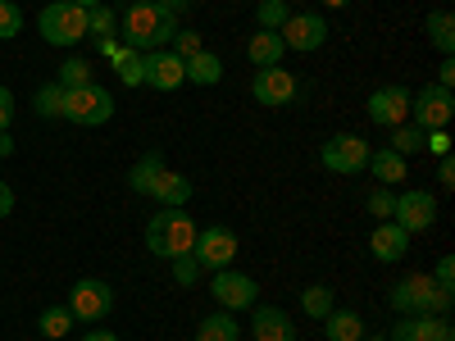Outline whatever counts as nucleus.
<instances>
[{
  "label": "nucleus",
  "instance_id": "26",
  "mask_svg": "<svg viewBox=\"0 0 455 341\" xmlns=\"http://www.w3.org/2000/svg\"><path fill=\"white\" fill-rule=\"evenodd\" d=\"M424 28H428V42H433L442 55L455 51V23H451V10H433Z\"/></svg>",
  "mask_w": 455,
  "mask_h": 341
},
{
  "label": "nucleus",
  "instance_id": "48",
  "mask_svg": "<svg viewBox=\"0 0 455 341\" xmlns=\"http://www.w3.org/2000/svg\"><path fill=\"white\" fill-rule=\"evenodd\" d=\"M10 150H14V141H10L5 132H0V155H10Z\"/></svg>",
  "mask_w": 455,
  "mask_h": 341
},
{
  "label": "nucleus",
  "instance_id": "43",
  "mask_svg": "<svg viewBox=\"0 0 455 341\" xmlns=\"http://www.w3.org/2000/svg\"><path fill=\"white\" fill-rule=\"evenodd\" d=\"M437 178H442V186H451V182H455V160H451V155H442V164H437Z\"/></svg>",
  "mask_w": 455,
  "mask_h": 341
},
{
  "label": "nucleus",
  "instance_id": "16",
  "mask_svg": "<svg viewBox=\"0 0 455 341\" xmlns=\"http://www.w3.org/2000/svg\"><path fill=\"white\" fill-rule=\"evenodd\" d=\"M392 341H455V328L437 314H410L392 328Z\"/></svg>",
  "mask_w": 455,
  "mask_h": 341
},
{
  "label": "nucleus",
  "instance_id": "19",
  "mask_svg": "<svg viewBox=\"0 0 455 341\" xmlns=\"http://www.w3.org/2000/svg\"><path fill=\"white\" fill-rule=\"evenodd\" d=\"M150 201H156L160 210H182L187 201H192V178L164 169V173L156 178V186H150Z\"/></svg>",
  "mask_w": 455,
  "mask_h": 341
},
{
  "label": "nucleus",
  "instance_id": "27",
  "mask_svg": "<svg viewBox=\"0 0 455 341\" xmlns=\"http://www.w3.org/2000/svg\"><path fill=\"white\" fill-rule=\"evenodd\" d=\"M114 68H119L124 87H146V55L141 51H124L119 59H114Z\"/></svg>",
  "mask_w": 455,
  "mask_h": 341
},
{
  "label": "nucleus",
  "instance_id": "21",
  "mask_svg": "<svg viewBox=\"0 0 455 341\" xmlns=\"http://www.w3.org/2000/svg\"><path fill=\"white\" fill-rule=\"evenodd\" d=\"M283 36L278 32H269V28H259L251 42H246V55H251V64H259V68H269V64H283Z\"/></svg>",
  "mask_w": 455,
  "mask_h": 341
},
{
  "label": "nucleus",
  "instance_id": "13",
  "mask_svg": "<svg viewBox=\"0 0 455 341\" xmlns=\"http://www.w3.org/2000/svg\"><path fill=\"white\" fill-rule=\"evenodd\" d=\"M251 96L259 105H291L296 100V78L283 68V64H269V68H255V83H251Z\"/></svg>",
  "mask_w": 455,
  "mask_h": 341
},
{
  "label": "nucleus",
  "instance_id": "50",
  "mask_svg": "<svg viewBox=\"0 0 455 341\" xmlns=\"http://www.w3.org/2000/svg\"><path fill=\"white\" fill-rule=\"evenodd\" d=\"M364 341H392V337H364Z\"/></svg>",
  "mask_w": 455,
  "mask_h": 341
},
{
  "label": "nucleus",
  "instance_id": "35",
  "mask_svg": "<svg viewBox=\"0 0 455 341\" xmlns=\"http://www.w3.org/2000/svg\"><path fill=\"white\" fill-rule=\"evenodd\" d=\"M23 32V10L14 0H0V42H10V36Z\"/></svg>",
  "mask_w": 455,
  "mask_h": 341
},
{
  "label": "nucleus",
  "instance_id": "31",
  "mask_svg": "<svg viewBox=\"0 0 455 341\" xmlns=\"http://www.w3.org/2000/svg\"><path fill=\"white\" fill-rule=\"evenodd\" d=\"M32 109L42 114V119H60V114H64V87H60V83L42 87V91L32 96Z\"/></svg>",
  "mask_w": 455,
  "mask_h": 341
},
{
  "label": "nucleus",
  "instance_id": "17",
  "mask_svg": "<svg viewBox=\"0 0 455 341\" xmlns=\"http://www.w3.org/2000/svg\"><path fill=\"white\" fill-rule=\"evenodd\" d=\"M251 332L255 341H296V323L274 305H251Z\"/></svg>",
  "mask_w": 455,
  "mask_h": 341
},
{
  "label": "nucleus",
  "instance_id": "34",
  "mask_svg": "<svg viewBox=\"0 0 455 341\" xmlns=\"http://www.w3.org/2000/svg\"><path fill=\"white\" fill-rule=\"evenodd\" d=\"M114 23H119V14H114L109 5H96V10H87V36H96V42H105V36L114 32Z\"/></svg>",
  "mask_w": 455,
  "mask_h": 341
},
{
  "label": "nucleus",
  "instance_id": "28",
  "mask_svg": "<svg viewBox=\"0 0 455 341\" xmlns=\"http://www.w3.org/2000/svg\"><path fill=\"white\" fill-rule=\"evenodd\" d=\"M424 141H428L424 128L401 123V128H392V146H387V150H396V155H414V150H424Z\"/></svg>",
  "mask_w": 455,
  "mask_h": 341
},
{
  "label": "nucleus",
  "instance_id": "9",
  "mask_svg": "<svg viewBox=\"0 0 455 341\" xmlns=\"http://www.w3.org/2000/svg\"><path fill=\"white\" fill-rule=\"evenodd\" d=\"M319 164L328 173H364L369 164V141L364 137H328L319 150Z\"/></svg>",
  "mask_w": 455,
  "mask_h": 341
},
{
  "label": "nucleus",
  "instance_id": "20",
  "mask_svg": "<svg viewBox=\"0 0 455 341\" xmlns=\"http://www.w3.org/2000/svg\"><path fill=\"white\" fill-rule=\"evenodd\" d=\"M373 178H378V186H396V182H405V155H396V150H369V164H364Z\"/></svg>",
  "mask_w": 455,
  "mask_h": 341
},
{
  "label": "nucleus",
  "instance_id": "15",
  "mask_svg": "<svg viewBox=\"0 0 455 341\" xmlns=\"http://www.w3.org/2000/svg\"><path fill=\"white\" fill-rule=\"evenodd\" d=\"M187 83V64L173 51H150L146 55V87L156 91H178Z\"/></svg>",
  "mask_w": 455,
  "mask_h": 341
},
{
  "label": "nucleus",
  "instance_id": "39",
  "mask_svg": "<svg viewBox=\"0 0 455 341\" xmlns=\"http://www.w3.org/2000/svg\"><path fill=\"white\" fill-rule=\"evenodd\" d=\"M433 282H437V287H455V259H451V255H442V259H437Z\"/></svg>",
  "mask_w": 455,
  "mask_h": 341
},
{
  "label": "nucleus",
  "instance_id": "30",
  "mask_svg": "<svg viewBox=\"0 0 455 341\" xmlns=\"http://www.w3.org/2000/svg\"><path fill=\"white\" fill-rule=\"evenodd\" d=\"M300 310H306L310 319H328L332 314V291L328 287H306V291H300Z\"/></svg>",
  "mask_w": 455,
  "mask_h": 341
},
{
  "label": "nucleus",
  "instance_id": "4",
  "mask_svg": "<svg viewBox=\"0 0 455 341\" xmlns=\"http://www.w3.org/2000/svg\"><path fill=\"white\" fill-rule=\"evenodd\" d=\"M60 119L78 123V128H100V123L114 119V96L105 87H96V83L73 87V91H64V114Z\"/></svg>",
  "mask_w": 455,
  "mask_h": 341
},
{
  "label": "nucleus",
  "instance_id": "1",
  "mask_svg": "<svg viewBox=\"0 0 455 341\" xmlns=\"http://www.w3.org/2000/svg\"><path fill=\"white\" fill-rule=\"evenodd\" d=\"M178 19L160 10L156 0H132V10L124 14V46L128 51H160L173 42Z\"/></svg>",
  "mask_w": 455,
  "mask_h": 341
},
{
  "label": "nucleus",
  "instance_id": "3",
  "mask_svg": "<svg viewBox=\"0 0 455 341\" xmlns=\"http://www.w3.org/2000/svg\"><path fill=\"white\" fill-rule=\"evenodd\" d=\"M36 28H42V42H51V46H78L87 36V10L73 5V0H51L36 14Z\"/></svg>",
  "mask_w": 455,
  "mask_h": 341
},
{
  "label": "nucleus",
  "instance_id": "44",
  "mask_svg": "<svg viewBox=\"0 0 455 341\" xmlns=\"http://www.w3.org/2000/svg\"><path fill=\"white\" fill-rule=\"evenodd\" d=\"M156 5H160V10H169V14L178 19L182 10H192V0H156Z\"/></svg>",
  "mask_w": 455,
  "mask_h": 341
},
{
  "label": "nucleus",
  "instance_id": "32",
  "mask_svg": "<svg viewBox=\"0 0 455 341\" xmlns=\"http://www.w3.org/2000/svg\"><path fill=\"white\" fill-rule=\"evenodd\" d=\"M55 83H60L64 91H73V87H87V83H92V64H87V59H64Z\"/></svg>",
  "mask_w": 455,
  "mask_h": 341
},
{
  "label": "nucleus",
  "instance_id": "22",
  "mask_svg": "<svg viewBox=\"0 0 455 341\" xmlns=\"http://www.w3.org/2000/svg\"><path fill=\"white\" fill-rule=\"evenodd\" d=\"M164 169H169V164H164L160 150H146V155L132 164V173H128V186H132L137 196H150V186H156V178H160Z\"/></svg>",
  "mask_w": 455,
  "mask_h": 341
},
{
  "label": "nucleus",
  "instance_id": "29",
  "mask_svg": "<svg viewBox=\"0 0 455 341\" xmlns=\"http://www.w3.org/2000/svg\"><path fill=\"white\" fill-rule=\"evenodd\" d=\"M36 328H42V337H51V341H60L68 328H73V314H68V305H51V310H42V319H36Z\"/></svg>",
  "mask_w": 455,
  "mask_h": 341
},
{
  "label": "nucleus",
  "instance_id": "24",
  "mask_svg": "<svg viewBox=\"0 0 455 341\" xmlns=\"http://www.w3.org/2000/svg\"><path fill=\"white\" fill-rule=\"evenodd\" d=\"M187 64V83H196V87H214L223 78V59L214 51H196L192 59H182Z\"/></svg>",
  "mask_w": 455,
  "mask_h": 341
},
{
  "label": "nucleus",
  "instance_id": "8",
  "mask_svg": "<svg viewBox=\"0 0 455 341\" xmlns=\"http://www.w3.org/2000/svg\"><path fill=\"white\" fill-rule=\"evenodd\" d=\"M192 259L201 264V269H228V264L237 259V233L233 227H205V233H196V246H192Z\"/></svg>",
  "mask_w": 455,
  "mask_h": 341
},
{
  "label": "nucleus",
  "instance_id": "5",
  "mask_svg": "<svg viewBox=\"0 0 455 341\" xmlns=\"http://www.w3.org/2000/svg\"><path fill=\"white\" fill-rule=\"evenodd\" d=\"M109 310H114V291H109V282H100V278L73 282V291H68V314H73V323H92V328H96Z\"/></svg>",
  "mask_w": 455,
  "mask_h": 341
},
{
  "label": "nucleus",
  "instance_id": "36",
  "mask_svg": "<svg viewBox=\"0 0 455 341\" xmlns=\"http://www.w3.org/2000/svg\"><path fill=\"white\" fill-rule=\"evenodd\" d=\"M364 210H369L373 218H392V210H396V196L387 192V186H373V192H369V201H364Z\"/></svg>",
  "mask_w": 455,
  "mask_h": 341
},
{
  "label": "nucleus",
  "instance_id": "23",
  "mask_svg": "<svg viewBox=\"0 0 455 341\" xmlns=\"http://www.w3.org/2000/svg\"><path fill=\"white\" fill-rule=\"evenodd\" d=\"M323 337L328 341H364V319L355 310H332L323 319Z\"/></svg>",
  "mask_w": 455,
  "mask_h": 341
},
{
  "label": "nucleus",
  "instance_id": "2",
  "mask_svg": "<svg viewBox=\"0 0 455 341\" xmlns=\"http://www.w3.org/2000/svg\"><path fill=\"white\" fill-rule=\"evenodd\" d=\"M196 233L201 227L192 223L187 210H160L156 218L146 223V246H150V255H160V259H178V255H192Z\"/></svg>",
  "mask_w": 455,
  "mask_h": 341
},
{
  "label": "nucleus",
  "instance_id": "40",
  "mask_svg": "<svg viewBox=\"0 0 455 341\" xmlns=\"http://www.w3.org/2000/svg\"><path fill=\"white\" fill-rule=\"evenodd\" d=\"M14 109H19V105H14V91H10V87H0V132L14 123Z\"/></svg>",
  "mask_w": 455,
  "mask_h": 341
},
{
  "label": "nucleus",
  "instance_id": "47",
  "mask_svg": "<svg viewBox=\"0 0 455 341\" xmlns=\"http://www.w3.org/2000/svg\"><path fill=\"white\" fill-rule=\"evenodd\" d=\"M319 5H328V10H347L351 0H319Z\"/></svg>",
  "mask_w": 455,
  "mask_h": 341
},
{
  "label": "nucleus",
  "instance_id": "11",
  "mask_svg": "<svg viewBox=\"0 0 455 341\" xmlns=\"http://www.w3.org/2000/svg\"><path fill=\"white\" fill-rule=\"evenodd\" d=\"M433 291H437V282L428 278V274H405L396 287H392V310L396 314H428V300H433Z\"/></svg>",
  "mask_w": 455,
  "mask_h": 341
},
{
  "label": "nucleus",
  "instance_id": "12",
  "mask_svg": "<svg viewBox=\"0 0 455 341\" xmlns=\"http://www.w3.org/2000/svg\"><path fill=\"white\" fill-rule=\"evenodd\" d=\"M364 109H369V119L378 123V128H401L405 123V114H410V91L405 87H378L369 100H364Z\"/></svg>",
  "mask_w": 455,
  "mask_h": 341
},
{
  "label": "nucleus",
  "instance_id": "7",
  "mask_svg": "<svg viewBox=\"0 0 455 341\" xmlns=\"http://www.w3.org/2000/svg\"><path fill=\"white\" fill-rule=\"evenodd\" d=\"M410 114H414V128L437 132L451 123L455 114V96L446 87H424V91H410Z\"/></svg>",
  "mask_w": 455,
  "mask_h": 341
},
{
  "label": "nucleus",
  "instance_id": "42",
  "mask_svg": "<svg viewBox=\"0 0 455 341\" xmlns=\"http://www.w3.org/2000/svg\"><path fill=\"white\" fill-rule=\"evenodd\" d=\"M424 146H433L437 155H451V137H446V128H437V132H433V137H428Z\"/></svg>",
  "mask_w": 455,
  "mask_h": 341
},
{
  "label": "nucleus",
  "instance_id": "33",
  "mask_svg": "<svg viewBox=\"0 0 455 341\" xmlns=\"http://www.w3.org/2000/svg\"><path fill=\"white\" fill-rule=\"evenodd\" d=\"M255 14H259V28H269V32H278V28L291 19L287 0H259V5H255Z\"/></svg>",
  "mask_w": 455,
  "mask_h": 341
},
{
  "label": "nucleus",
  "instance_id": "41",
  "mask_svg": "<svg viewBox=\"0 0 455 341\" xmlns=\"http://www.w3.org/2000/svg\"><path fill=\"white\" fill-rule=\"evenodd\" d=\"M451 83H455V59H451V55H442V64H437V87H446V91H451Z\"/></svg>",
  "mask_w": 455,
  "mask_h": 341
},
{
  "label": "nucleus",
  "instance_id": "46",
  "mask_svg": "<svg viewBox=\"0 0 455 341\" xmlns=\"http://www.w3.org/2000/svg\"><path fill=\"white\" fill-rule=\"evenodd\" d=\"M83 341H119V337H114V332H105V328H100V323H96V328H92V332H87V337H83Z\"/></svg>",
  "mask_w": 455,
  "mask_h": 341
},
{
  "label": "nucleus",
  "instance_id": "37",
  "mask_svg": "<svg viewBox=\"0 0 455 341\" xmlns=\"http://www.w3.org/2000/svg\"><path fill=\"white\" fill-rule=\"evenodd\" d=\"M201 274H205V269H201L192 255H178V259H173V282H178V287H196Z\"/></svg>",
  "mask_w": 455,
  "mask_h": 341
},
{
  "label": "nucleus",
  "instance_id": "18",
  "mask_svg": "<svg viewBox=\"0 0 455 341\" xmlns=\"http://www.w3.org/2000/svg\"><path fill=\"white\" fill-rule=\"evenodd\" d=\"M369 250H373V259L396 264V259H405V250H410V233H405V227H396L392 218H383V223L373 227V237H369Z\"/></svg>",
  "mask_w": 455,
  "mask_h": 341
},
{
  "label": "nucleus",
  "instance_id": "10",
  "mask_svg": "<svg viewBox=\"0 0 455 341\" xmlns=\"http://www.w3.org/2000/svg\"><path fill=\"white\" fill-rule=\"evenodd\" d=\"M392 223L405 227V233H428V227L437 223V201L428 192H401L396 210H392Z\"/></svg>",
  "mask_w": 455,
  "mask_h": 341
},
{
  "label": "nucleus",
  "instance_id": "25",
  "mask_svg": "<svg viewBox=\"0 0 455 341\" xmlns=\"http://www.w3.org/2000/svg\"><path fill=\"white\" fill-rule=\"evenodd\" d=\"M196 341H242V328H237V319L228 314V310H219V314L201 319V328H196Z\"/></svg>",
  "mask_w": 455,
  "mask_h": 341
},
{
  "label": "nucleus",
  "instance_id": "6",
  "mask_svg": "<svg viewBox=\"0 0 455 341\" xmlns=\"http://www.w3.org/2000/svg\"><path fill=\"white\" fill-rule=\"evenodd\" d=\"M210 296L219 300V305L228 314H237V310H251L255 300H259V282L251 274H233V269H214L210 278Z\"/></svg>",
  "mask_w": 455,
  "mask_h": 341
},
{
  "label": "nucleus",
  "instance_id": "49",
  "mask_svg": "<svg viewBox=\"0 0 455 341\" xmlns=\"http://www.w3.org/2000/svg\"><path fill=\"white\" fill-rule=\"evenodd\" d=\"M73 5H83V10H96V5H105V0H73Z\"/></svg>",
  "mask_w": 455,
  "mask_h": 341
},
{
  "label": "nucleus",
  "instance_id": "14",
  "mask_svg": "<svg viewBox=\"0 0 455 341\" xmlns=\"http://www.w3.org/2000/svg\"><path fill=\"white\" fill-rule=\"evenodd\" d=\"M278 36H283L287 51H319V46L328 42V23H323L319 14H291V19L278 28Z\"/></svg>",
  "mask_w": 455,
  "mask_h": 341
},
{
  "label": "nucleus",
  "instance_id": "45",
  "mask_svg": "<svg viewBox=\"0 0 455 341\" xmlns=\"http://www.w3.org/2000/svg\"><path fill=\"white\" fill-rule=\"evenodd\" d=\"M14 210V192H10V182H0V218H5Z\"/></svg>",
  "mask_w": 455,
  "mask_h": 341
},
{
  "label": "nucleus",
  "instance_id": "38",
  "mask_svg": "<svg viewBox=\"0 0 455 341\" xmlns=\"http://www.w3.org/2000/svg\"><path fill=\"white\" fill-rule=\"evenodd\" d=\"M196 51H205L201 36H196L192 28H178V32H173V55H178V59H192Z\"/></svg>",
  "mask_w": 455,
  "mask_h": 341
}]
</instances>
